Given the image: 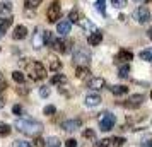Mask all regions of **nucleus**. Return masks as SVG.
<instances>
[{
  "label": "nucleus",
  "mask_w": 152,
  "mask_h": 147,
  "mask_svg": "<svg viewBox=\"0 0 152 147\" xmlns=\"http://www.w3.org/2000/svg\"><path fill=\"white\" fill-rule=\"evenodd\" d=\"M65 144H67V147H77V140L75 139H69Z\"/></svg>",
  "instance_id": "37998d69"
},
{
  "label": "nucleus",
  "mask_w": 152,
  "mask_h": 147,
  "mask_svg": "<svg viewBox=\"0 0 152 147\" xmlns=\"http://www.w3.org/2000/svg\"><path fill=\"white\" fill-rule=\"evenodd\" d=\"M12 79H14L17 84H24V82H26V75L22 74L21 70H14V72H12Z\"/></svg>",
  "instance_id": "5701e85b"
},
{
  "label": "nucleus",
  "mask_w": 152,
  "mask_h": 147,
  "mask_svg": "<svg viewBox=\"0 0 152 147\" xmlns=\"http://www.w3.org/2000/svg\"><path fill=\"white\" fill-rule=\"evenodd\" d=\"M15 91H17V94H21V96H24V94H28L29 92V87H17V89H15Z\"/></svg>",
  "instance_id": "a19ab883"
},
{
  "label": "nucleus",
  "mask_w": 152,
  "mask_h": 147,
  "mask_svg": "<svg viewBox=\"0 0 152 147\" xmlns=\"http://www.w3.org/2000/svg\"><path fill=\"white\" fill-rule=\"evenodd\" d=\"M84 103H86V106H89V108H94V106H97L101 103V96L97 92H91V94L86 96V101Z\"/></svg>",
  "instance_id": "4468645a"
},
{
  "label": "nucleus",
  "mask_w": 152,
  "mask_h": 147,
  "mask_svg": "<svg viewBox=\"0 0 152 147\" xmlns=\"http://www.w3.org/2000/svg\"><path fill=\"white\" fill-rule=\"evenodd\" d=\"M96 9H97V12H101L103 15H106V0H97Z\"/></svg>",
  "instance_id": "cd10ccee"
},
{
  "label": "nucleus",
  "mask_w": 152,
  "mask_h": 147,
  "mask_svg": "<svg viewBox=\"0 0 152 147\" xmlns=\"http://www.w3.org/2000/svg\"><path fill=\"white\" fill-rule=\"evenodd\" d=\"M140 147H152V140H149V142H144Z\"/></svg>",
  "instance_id": "c03bdc74"
},
{
  "label": "nucleus",
  "mask_w": 152,
  "mask_h": 147,
  "mask_svg": "<svg viewBox=\"0 0 152 147\" xmlns=\"http://www.w3.org/2000/svg\"><path fill=\"white\" fill-rule=\"evenodd\" d=\"M12 38H14L15 41H21L24 38H28V28L26 26H15L14 33H12Z\"/></svg>",
  "instance_id": "ddd939ff"
},
{
  "label": "nucleus",
  "mask_w": 152,
  "mask_h": 147,
  "mask_svg": "<svg viewBox=\"0 0 152 147\" xmlns=\"http://www.w3.org/2000/svg\"><path fill=\"white\" fill-rule=\"evenodd\" d=\"M50 69L53 70V72H58V70L62 69V62L58 58H55V56H51L50 58Z\"/></svg>",
  "instance_id": "393cba45"
},
{
  "label": "nucleus",
  "mask_w": 152,
  "mask_h": 147,
  "mask_svg": "<svg viewBox=\"0 0 152 147\" xmlns=\"http://www.w3.org/2000/svg\"><path fill=\"white\" fill-rule=\"evenodd\" d=\"M39 96H41V98H48L50 96V87H46V86L39 87Z\"/></svg>",
  "instance_id": "4c0bfd02"
},
{
  "label": "nucleus",
  "mask_w": 152,
  "mask_h": 147,
  "mask_svg": "<svg viewBox=\"0 0 152 147\" xmlns=\"http://www.w3.org/2000/svg\"><path fill=\"white\" fill-rule=\"evenodd\" d=\"M24 4H26V9H36L41 4V0H24Z\"/></svg>",
  "instance_id": "473e14b6"
},
{
  "label": "nucleus",
  "mask_w": 152,
  "mask_h": 147,
  "mask_svg": "<svg viewBox=\"0 0 152 147\" xmlns=\"http://www.w3.org/2000/svg\"><path fill=\"white\" fill-rule=\"evenodd\" d=\"M94 147H110V140H108V139L99 140V142H96V146H94Z\"/></svg>",
  "instance_id": "58836bf2"
},
{
  "label": "nucleus",
  "mask_w": 152,
  "mask_h": 147,
  "mask_svg": "<svg viewBox=\"0 0 152 147\" xmlns=\"http://www.w3.org/2000/svg\"><path fill=\"white\" fill-rule=\"evenodd\" d=\"M45 147H60V140L56 139V137H50L46 140V146Z\"/></svg>",
  "instance_id": "7c9ffc66"
},
{
  "label": "nucleus",
  "mask_w": 152,
  "mask_h": 147,
  "mask_svg": "<svg viewBox=\"0 0 152 147\" xmlns=\"http://www.w3.org/2000/svg\"><path fill=\"white\" fill-rule=\"evenodd\" d=\"M10 26H12V17H10V15H9V17H2V19H0V34L4 36V33H5Z\"/></svg>",
  "instance_id": "f3484780"
},
{
  "label": "nucleus",
  "mask_w": 152,
  "mask_h": 147,
  "mask_svg": "<svg viewBox=\"0 0 152 147\" xmlns=\"http://www.w3.org/2000/svg\"><path fill=\"white\" fill-rule=\"evenodd\" d=\"M34 146L36 147H45V146H46V140L41 139L39 135H36V137H34Z\"/></svg>",
  "instance_id": "c9c22d12"
},
{
  "label": "nucleus",
  "mask_w": 152,
  "mask_h": 147,
  "mask_svg": "<svg viewBox=\"0 0 152 147\" xmlns=\"http://www.w3.org/2000/svg\"><path fill=\"white\" fill-rule=\"evenodd\" d=\"M10 125H7V123H0V137H7L9 133H10Z\"/></svg>",
  "instance_id": "bb28decb"
},
{
  "label": "nucleus",
  "mask_w": 152,
  "mask_h": 147,
  "mask_svg": "<svg viewBox=\"0 0 152 147\" xmlns=\"http://www.w3.org/2000/svg\"><path fill=\"white\" fill-rule=\"evenodd\" d=\"M43 38H45V45H51V43H53V34H51V31H43Z\"/></svg>",
  "instance_id": "72a5a7b5"
},
{
  "label": "nucleus",
  "mask_w": 152,
  "mask_h": 147,
  "mask_svg": "<svg viewBox=\"0 0 152 147\" xmlns=\"http://www.w3.org/2000/svg\"><path fill=\"white\" fill-rule=\"evenodd\" d=\"M133 17L137 19V22H140V24H145V22H149V19H151V12H149V9L145 7V5H140V7L135 9Z\"/></svg>",
  "instance_id": "423d86ee"
},
{
  "label": "nucleus",
  "mask_w": 152,
  "mask_h": 147,
  "mask_svg": "<svg viewBox=\"0 0 152 147\" xmlns=\"http://www.w3.org/2000/svg\"><path fill=\"white\" fill-rule=\"evenodd\" d=\"M89 74H91V70L87 69V67H77V70H75L77 79H87Z\"/></svg>",
  "instance_id": "4be33fe9"
},
{
  "label": "nucleus",
  "mask_w": 152,
  "mask_h": 147,
  "mask_svg": "<svg viewBox=\"0 0 152 147\" xmlns=\"http://www.w3.org/2000/svg\"><path fill=\"white\" fill-rule=\"evenodd\" d=\"M140 60L144 62H152V48H145L140 51Z\"/></svg>",
  "instance_id": "b1692460"
},
{
  "label": "nucleus",
  "mask_w": 152,
  "mask_h": 147,
  "mask_svg": "<svg viewBox=\"0 0 152 147\" xmlns=\"http://www.w3.org/2000/svg\"><path fill=\"white\" fill-rule=\"evenodd\" d=\"M111 4H113V7H116V9H123L126 5V0H111Z\"/></svg>",
  "instance_id": "f704fd0d"
},
{
  "label": "nucleus",
  "mask_w": 152,
  "mask_h": 147,
  "mask_svg": "<svg viewBox=\"0 0 152 147\" xmlns=\"http://www.w3.org/2000/svg\"><path fill=\"white\" fill-rule=\"evenodd\" d=\"M28 77L31 80H43L46 77V69L43 67L41 62H36V60H31L28 63Z\"/></svg>",
  "instance_id": "f03ea898"
},
{
  "label": "nucleus",
  "mask_w": 152,
  "mask_h": 147,
  "mask_svg": "<svg viewBox=\"0 0 152 147\" xmlns=\"http://www.w3.org/2000/svg\"><path fill=\"white\" fill-rule=\"evenodd\" d=\"M14 147H33V144L28 142V140H17L14 144Z\"/></svg>",
  "instance_id": "e433bc0d"
},
{
  "label": "nucleus",
  "mask_w": 152,
  "mask_h": 147,
  "mask_svg": "<svg viewBox=\"0 0 152 147\" xmlns=\"http://www.w3.org/2000/svg\"><path fill=\"white\" fill-rule=\"evenodd\" d=\"M10 14H12V5H10L9 2H2V4H0V15L9 17Z\"/></svg>",
  "instance_id": "412c9836"
},
{
  "label": "nucleus",
  "mask_w": 152,
  "mask_h": 147,
  "mask_svg": "<svg viewBox=\"0 0 152 147\" xmlns=\"http://www.w3.org/2000/svg\"><path fill=\"white\" fill-rule=\"evenodd\" d=\"M116 123V116L113 115V113H101L99 115V128L103 130V132H110L111 128L115 127Z\"/></svg>",
  "instance_id": "20e7f679"
},
{
  "label": "nucleus",
  "mask_w": 152,
  "mask_h": 147,
  "mask_svg": "<svg viewBox=\"0 0 152 147\" xmlns=\"http://www.w3.org/2000/svg\"><path fill=\"white\" fill-rule=\"evenodd\" d=\"M82 135H84V139H89V140L96 139V132H94L92 128H86V130L82 132Z\"/></svg>",
  "instance_id": "c756f323"
},
{
  "label": "nucleus",
  "mask_w": 152,
  "mask_h": 147,
  "mask_svg": "<svg viewBox=\"0 0 152 147\" xmlns=\"http://www.w3.org/2000/svg\"><path fill=\"white\" fill-rule=\"evenodd\" d=\"M12 113H14V115H22V106L21 105H14L12 106Z\"/></svg>",
  "instance_id": "ea45409f"
},
{
  "label": "nucleus",
  "mask_w": 152,
  "mask_h": 147,
  "mask_svg": "<svg viewBox=\"0 0 152 147\" xmlns=\"http://www.w3.org/2000/svg\"><path fill=\"white\" fill-rule=\"evenodd\" d=\"M80 125H82V121H80L79 118H72V120H65V121L62 123V128L65 130V132H75Z\"/></svg>",
  "instance_id": "9d476101"
},
{
  "label": "nucleus",
  "mask_w": 152,
  "mask_h": 147,
  "mask_svg": "<svg viewBox=\"0 0 152 147\" xmlns=\"http://www.w3.org/2000/svg\"><path fill=\"white\" fill-rule=\"evenodd\" d=\"M72 45V41H67V39H62V38H56V39H53V43H51V46L56 50V51H60V53H69L70 51V46Z\"/></svg>",
  "instance_id": "0eeeda50"
},
{
  "label": "nucleus",
  "mask_w": 152,
  "mask_h": 147,
  "mask_svg": "<svg viewBox=\"0 0 152 147\" xmlns=\"http://www.w3.org/2000/svg\"><path fill=\"white\" fill-rule=\"evenodd\" d=\"M33 46L36 50H39L41 46H45V38H43V31L41 29H36L34 38H33Z\"/></svg>",
  "instance_id": "dca6fc26"
},
{
  "label": "nucleus",
  "mask_w": 152,
  "mask_h": 147,
  "mask_svg": "<svg viewBox=\"0 0 152 147\" xmlns=\"http://www.w3.org/2000/svg\"><path fill=\"white\" fill-rule=\"evenodd\" d=\"M128 74H130V65H128V63H123V65L120 67V70H118V75L121 79H126Z\"/></svg>",
  "instance_id": "a878e982"
},
{
  "label": "nucleus",
  "mask_w": 152,
  "mask_h": 147,
  "mask_svg": "<svg viewBox=\"0 0 152 147\" xmlns=\"http://www.w3.org/2000/svg\"><path fill=\"white\" fill-rule=\"evenodd\" d=\"M147 36L152 39V28H149V31H147Z\"/></svg>",
  "instance_id": "a18cd8bd"
},
{
  "label": "nucleus",
  "mask_w": 152,
  "mask_h": 147,
  "mask_svg": "<svg viewBox=\"0 0 152 147\" xmlns=\"http://www.w3.org/2000/svg\"><path fill=\"white\" fill-rule=\"evenodd\" d=\"M110 89L115 96H123V94L128 92V87H126V86H111Z\"/></svg>",
  "instance_id": "aec40b11"
},
{
  "label": "nucleus",
  "mask_w": 152,
  "mask_h": 147,
  "mask_svg": "<svg viewBox=\"0 0 152 147\" xmlns=\"http://www.w3.org/2000/svg\"><path fill=\"white\" fill-rule=\"evenodd\" d=\"M2 106H4V99L0 98V108H2Z\"/></svg>",
  "instance_id": "49530a36"
},
{
  "label": "nucleus",
  "mask_w": 152,
  "mask_h": 147,
  "mask_svg": "<svg viewBox=\"0 0 152 147\" xmlns=\"http://www.w3.org/2000/svg\"><path fill=\"white\" fill-rule=\"evenodd\" d=\"M43 113L46 115V116H53L56 113V108L53 105H48V106H45V110H43Z\"/></svg>",
  "instance_id": "2f4dec72"
},
{
  "label": "nucleus",
  "mask_w": 152,
  "mask_h": 147,
  "mask_svg": "<svg viewBox=\"0 0 152 147\" xmlns=\"http://www.w3.org/2000/svg\"><path fill=\"white\" fill-rule=\"evenodd\" d=\"M142 103H144V94H133V96H130V98L125 101L123 106L125 108L135 110V108H138V106H142Z\"/></svg>",
  "instance_id": "6e6552de"
},
{
  "label": "nucleus",
  "mask_w": 152,
  "mask_h": 147,
  "mask_svg": "<svg viewBox=\"0 0 152 147\" xmlns=\"http://www.w3.org/2000/svg\"><path fill=\"white\" fill-rule=\"evenodd\" d=\"M101 41H103V33H101L99 29L92 31V33L87 36V43H89L91 46H97V45H101Z\"/></svg>",
  "instance_id": "f8f14e48"
},
{
  "label": "nucleus",
  "mask_w": 152,
  "mask_h": 147,
  "mask_svg": "<svg viewBox=\"0 0 152 147\" xmlns=\"http://www.w3.org/2000/svg\"><path fill=\"white\" fill-rule=\"evenodd\" d=\"M60 15H62V5H60V2L58 0H53L51 4H50L48 10H46V17H48V22H55L60 19Z\"/></svg>",
  "instance_id": "39448f33"
},
{
  "label": "nucleus",
  "mask_w": 152,
  "mask_h": 147,
  "mask_svg": "<svg viewBox=\"0 0 152 147\" xmlns=\"http://www.w3.org/2000/svg\"><path fill=\"white\" fill-rule=\"evenodd\" d=\"M87 87L92 91H101L103 87H106V80L103 77H92L87 80Z\"/></svg>",
  "instance_id": "1a4fd4ad"
},
{
  "label": "nucleus",
  "mask_w": 152,
  "mask_h": 147,
  "mask_svg": "<svg viewBox=\"0 0 152 147\" xmlns=\"http://www.w3.org/2000/svg\"><path fill=\"white\" fill-rule=\"evenodd\" d=\"M50 82L53 86H63V84H67V77L63 74H55L53 77L50 79Z\"/></svg>",
  "instance_id": "6ab92c4d"
},
{
  "label": "nucleus",
  "mask_w": 152,
  "mask_h": 147,
  "mask_svg": "<svg viewBox=\"0 0 152 147\" xmlns=\"http://www.w3.org/2000/svg\"><path fill=\"white\" fill-rule=\"evenodd\" d=\"M70 29H72V22L69 19H63V21H60L56 24V33L60 36H67L70 33Z\"/></svg>",
  "instance_id": "9b49d317"
},
{
  "label": "nucleus",
  "mask_w": 152,
  "mask_h": 147,
  "mask_svg": "<svg viewBox=\"0 0 152 147\" xmlns=\"http://www.w3.org/2000/svg\"><path fill=\"white\" fill-rule=\"evenodd\" d=\"M7 87V82H5V79L2 77V74H0V91H4Z\"/></svg>",
  "instance_id": "79ce46f5"
},
{
  "label": "nucleus",
  "mask_w": 152,
  "mask_h": 147,
  "mask_svg": "<svg viewBox=\"0 0 152 147\" xmlns=\"http://www.w3.org/2000/svg\"><path fill=\"white\" fill-rule=\"evenodd\" d=\"M125 142H126V140H125L123 137H113V139L110 140V144H113L115 147H121Z\"/></svg>",
  "instance_id": "c85d7f7f"
},
{
  "label": "nucleus",
  "mask_w": 152,
  "mask_h": 147,
  "mask_svg": "<svg viewBox=\"0 0 152 147\" xmlns=\"http://www.w3.org/2000/svg\"><path fill=\"white\" fill-rule=\"evenodd\" d=\"M151 99H152V91H151Z\"/></svg>",
  "instance_id": "de8ad7c7"
},
{
  "label": "nucleus",
  "mask_w": 152,
  "mask_h": 147,
  "mask_svg": "<svg viewBox=\"0 0 152 147\" xmlns=\"http://www.w3.org/2000/svg\"><path fill=\"white\" fill-rule=\"evenodd\" d=\"M89 62H91V51L87 48L79 46L74 51V63H75L77 67H87Z\"/></svg>",
  "instance_id": "7ed1b4c3"
},
{
  "label": "nucleus",
  "mask_w": 152,
  "mask_h": 147,
  "mask_svg": "<svg viewBox=\"0 0 152 147\" xmlns=\"http://www.w3.org/2000/svg\"><path fill=\"white\" fill-rule=\"evenodd\" d=\"M133 58V53L130 50H120L116 55V62H123V63H130V60Z\"/></svg>",
  "instance_id": "2eb2a0df"
},
{
  "label": "nucleus",
  "mask_w": 152,
  "mask_h": 147,
  "mask_svg": "<svg viewBox=\"0 0 152 147\" xmlns=\"http://www.w3.org/2000/svg\"><path fill=\"white\" fill-rule=\"evenodd\" d=\"M15 130L17 132L24 133V135H28V137H36V135H39L43 132V123L41 121H36L33 118H19L15 120Z\"/></svg>",
  "instance_id": "f257e3e1"
},
{
  "label": "nucleus",
  "mask_w": 152,
  "mask_h": 147,
  "mask_svg": "<svg viewBox=\"0 0 152 147\" xmlns=\"http://www.w3.org/2000/svg\"><path fill=\"white\" fill-rule=\"evenodd\" d=\"M72 24L75 22V24H79L80 22V19H82V14H80V10L79 9H74V10H70V14H69V17H67Z\"/></svg>",
  "instance_id": "a211bd4d"
}]
</instances>
